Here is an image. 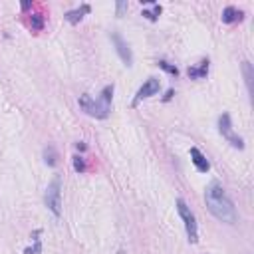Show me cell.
Segmentation results:
<instances>
[{"mask_svg": "<svg viewBox=\"0 0 254 254\" xmlns=\"http://www.w3.org/2000/svg\"><path fill=\"white\" fill-rule=\"evenodd\" d=\"M159 89H161V81H159L157 77H149V79L137 89V93H135V97H133V101H131V107H137L143 99H147V97H151V95H157Z\"/></svg>", "mask_w": 254, "mask_h": 254, "instance_id": "obj_6", "label": "cell"}, {"mask_svg": "<svg viewBox=\"0 0 254 254\" xmlns=\"http://www.w3.org/2000/svg\"><path fill=\"white\" fill-rule=\"evenodd\" d=\"M157 65H159L161 69H165L167 73H171V75H175V77L179 75V67H177L175 64H169L167 60H159V62H157Z\"/></svg>", "mask_w": 254, "mask_h": 254, "instance_id": "obj_15", "label": "cell"}, {"mask_svg": "<svg viewBox=\"0 0 254 254\" xmlns=\"http://www.w3.org/2000/svg\"><path fill=\"white\" fill-rule=\"evenodd\" d=\"M242 18H244V12L238 10L236 6H226L220 14V20L224 24H236V22H242Z\"/></svg>", "mask_w": 254, "mask_h": 254, "instance_id": "obj_10", "label": "cell"}, {"mask_svg": "<svg viewBox=\"0 0 254 254\" xmlns=\"http://www.w3.org/2000/svg\"><path fill=\"white\" fill-rule=\"evenodd\" d=\"M44 202H46L48 210H50L56 218L62 216V179H60L58 175L48 183L46 192H44Z\"/></svg>", "mask_w": 254, "mask_h": 254, "instance_id": "obj_3", "label": "cell"}, {"mask_svg": "<svg viewBox=\"0 0 254 254\" xmlns=\"http://www.w3.org/2000/svg\"><path fill=\"white\" fill-rule=\"evenodd\" d=\"M30 24H32V30H42L44 28V16L42 14H30Z\"/></svg>", "mask_w": 254, "mask_h": 254, "instance_id": "obj_17", "label": "cell"}, {"mask_svg": "<svg viewBox=\"0 0 254 254\" xmlns=\"http://www.w3.org/2000/svg\"><path fill=\"white\" fill-rule=\"evenodd\" d=\"M190 161H192V165H194V169H196L198 173H206V171L210 169L208 159L200 153L198 147H190Z\"/></svg>", "mask_w": 254, "mask_h": 254, "instance_id": "obj_8", "label": "cell"}, {"mask_svg": "<svg viewBox=\"0 0 254 254\" xmlns=\"http://www.w3.org/2000/svg\"><path fill=\"white\" fill-rule=\"evenodd\" d=\"M187 73H189L190 79H204L206 73H208V60H200L196 65H190L187 69Z\"/></svg>", "mask_w": 254, "mask_h": 254, "instance_id": "obj_11", "label": "cell"}, {"mask_svg": "<svg viewBox=\"0 0 254 254\" xmlns=\"http://www.w3.org/2000/svg\"><path fill=\"white\" fill-rule=\"evenodd\" d=\"M173 95H175V89H173V87H171V89H169V91H167V95H165V97H163V101H169V99H171V97H173Z\"/></svg>", "mask_w": 254, "mask_h": 254, "instance_id": "obj_20", "label": "cell"}, {"mask_svg": "<svg viewBox=\"0 0 254 254\" xmlns=\"http://www.w3.org/2000/svg\"><path fill=\"white\" fill-rule=\"evenodd\" d=\"M44 161H46L48 167H56V163H58V151H56L54 145H48L44 149Z\"/></svg>", "mask_w": 254, "mask_h": 254, "instance_id": "obj_13", "label": "cell"}, {"mask_svg": "<svg viewBox=\"0 0 254 254\" xmlns=\"http://www.w3.org/2000/svg\"><path fill=\"white\" fill-rule=\"evenodd\" d=\"M163 12V8L159 6V4H153V8L151 10H143V16L147 18V20H151V22H155L157 18H159V14Z\"/></svg>", "mask_w": 254, "mask_h": 254, "instance_id": "obj_16", "label": "cell"}, {"mask_svg": "<svg viewBox=\"0 0 254 254\" xmlns=\"http://www.w3.org/2000/svg\"><path fill=\"white\" fill-rule=\"evenodd\" d=\"M75 149H77V151H85V149H87V145H85L83 141H79V143H75Z\"/></svg>", "mask_w": 254, "mask_h": 254, "instance_id": "obj_21", "label": "cell"}, {"mask_svg": "<svg viewBox=\"0 0 254 254\" xmlns=\"http://www.w3.org/2000/svg\"><path fill=\"white\" fill-rule=\"evenodd\" d=\"M30 6H32V4H30V2H22V10H28V8H30Z\"/></svg>", "mask_w": 254, "mask_h": 254, "instance_id": "obj_22", "label": "cell"}, {"mask_svg": "<svg viewBox=\"0 0 254 254\" xmlns=\"http://www.w3.org/2000/svg\"><path fill=\"white\" fill-rule=\"evenodd\" d=\"M125 10H127V2H123V0H121V2H117V4H115V12H117V16H123V12H125Z\"/></svg>", "mask_w": 254, "mask_h": 254, "instance_id": "obj_19", "label": "cell"}, {"mask_svg": "<svg viewBox=\"0 0 254 254\" xmlns=\"http://www.w3.org/2000/svg\"><path fill=\"white\" fill-rule=\"evenodd\" d=\"M218 131H220V135H222L232 147H236V149H244V141H242V137H238V135L232 131V123H230V115H228V113H222V115L218 117Z\"/></svg>", "mask_w": 254, "mask_h": 254, "instance_id": "obj_5", "label": "cell"}, {"mask_svg": "<svg viewBox=\"0 0 254 254\" xmlns=\"http://www.w3.org/2000/svg\"><path fill=\"white\" fill-rule=\"evenodd\" d=\"M175 204H177V212H179V216L183 218V224H185L189 242H190V244H196V242H198V224H196L194 212L190 210V206H189L183 198H177Z\"/></svg>", "mask_w": 254, "mask_h": 254, "instance_id": "obj_4", "label": "cell"}, {"mask_svg": "<svg viewBox=\"0 0 254 254\" xmlns=\"http://www.w3.org/2000/svg\"><path fill=\"white\" fill-rule=\"evenodd\" d=\"M242 73H244V81H246V89L248 93H252V79H254V71H252V64L250 62H242Z\"/></svg>", "mask_w": 254, "mask_h": 254, "instance_id": "obj_12", "label": "cell"}, {"mask_svg": "<svg viewBox=\"0 0 254 254\" xmlns=\"http://www.w3.org/2000/svg\"><path fill=\"white\" fill-rule=\"evenodd\" d=\"M40 232H42V230H36V232H34V238H32V240H34V246L26 248V250H24V254H40V252H42V240L38 238V236H40Z\"/></svg>", "mask_w": 254, "mask_h": 254, "instance_id": "obj_14", "label": "cell"}, {"mask_svg": "<svg viewBox=\"0 0 254 254\" xmlns=\"http://www.w3.org/2000/svg\"><path fill=\"white\" fill-rule=\"evenodd\" d=\"M91 12V6L89 4H81L79 8H75V10H67L65 14H64V18L69 22V24H79L81 20H83V16H87Z\"/></svg>", "mask_w": 254, "mask_h": 254, "instance_id": "obj_9", "label": "cell"}, {"mask_svg": "<svg viewBox=\"0 0 254 254\" xmlns=\"http://www.w3.org/2000/svg\"><path fill=\"white\" fill-rule=\"evenodd\" d=\"M113 89H115L113 83L105 85V87L101 89V93H99L97 99H93L89 93L79 95V107H81L87 115H91V117H95V119H105V117H109V113H111Z\"/></svg>", "mask_w": 254, "mask_h": 254, "instance_id": "obj_2", "label": "cell"}, {"mask_svg": "<svg viewBox=\"0 0 254 254\" xmlns=\"http://www.w3.org/2000/svg\"><path fill=\"white\" fill-rule=\"evenodd\" d=\"M109 38H111V42H113V46H115V50H117V56L121 58V62L129 67V65H133V54H131V48L127 46V42L117 34V32H111L109 34Z\"/></svg>", "mask_w": 254, "mask_h": 254, "instance_id": "obj_7", "label": "cell"}, {"mask_svg": "<svg viewBox=\"0 0 254 254\" xmlns=\"http://www.w3.org/2000/svg\"><path fill=\"white\" fill-rule=\"evenodd\" d=\"M73 169H75L77 173H85L87 165H85V159H83L81 155H75V157H73Z\"/></svg>", "mask_w": 254, "mask_h": 254, "instance_id": "obj_18", "label": "cell"}, {"mask_svg": "<svg viewBox=\"0 0 254 254\" xmlns=\"http://www.w3.org/2000/svg\"><path fill=\"white\" fill-rule=\"evenodd\" d=\"M204 202H206L208 212L216 220H220L224 224H234L238 220V212H236L232 200L228 198V194H226V190L222 189L220 183L212 181L206 187V190H204Z\"/></svg>", "mask_w": 254, "mask_h": 254, "instance_id": "obj_1", "label": "cell"}]
</instances>
